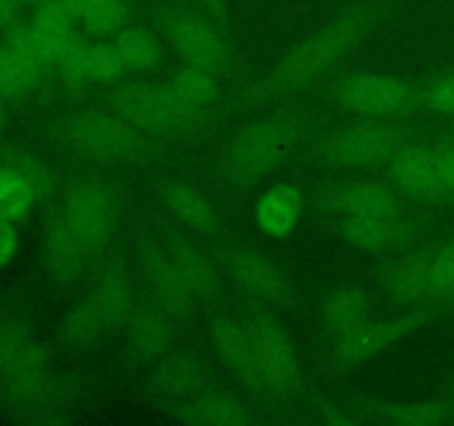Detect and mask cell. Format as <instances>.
<instances>
[{
  "label": "cell",
  "mask_w": 454,
  "mask_h": 426,
  "mask_svg": "<svg viewBox=\"0 0 454 426\" xmlns=\"http://www.w3.org/2000/svg\"><path fill=\"white\" fill-rule=\"evenodd\" d=\"M390 7L393 0H357L346 7L288 49L270 74L251 89L248 98L255 102L275 100L313 84L364 43L388 18Z\"/></svg>",
  "instance_id": "6da1fadb"
},
{
  "label": "cell",
  "mask_w": 454,
  "mask_h": 426,
  "mask_svg": "<svg viewBox=\"0 0 454 426\" xmlns=\"http://www.w3.org/2000/svg\"><path fill=\"white\" fill-rule=\"evenodd\" d=\"M324 207L337 216L344 238L359 248L381 251L406 235L397 198L380 182L357 180L335 186L324 195Z\"/></svg>",
  "instance_id": "7a4b0ae2"
},
{
  "label": "cell",
  "mask_w": 454,
  "mask_h": 426,
  "mask_svg": "<svg viewBox=\"0 0 454 426\" xmlns=\"http://www.w3.org/2000/svg\"><path fill=\"white\" fill-rule=\"evenodd\" d=\"M253 342V375L251 393L264 402H288L300 390L301 367L295 340L282 320L266 311L247 318Z\"/></svg>",
  "instance_id": "3957f363"
},
{
  "label": "cell",
  "mask_w": 454,
  "mask_h": 426,
  "mask_svg": "<svg viewBox=\"0 0 454 426\" xmlns=\"http://www.w3.org/2000/svg\"><path fill=\"white\" fill-rule=\"evenodd\" d=\"M297 124L293 115L279 114L239 129L222 154L226 180L235 186H248L273 171L295 145Z\"/></svg>",
  "instance_id": "277c9868"
},
{
  "label": "cell",
  "mask_w": 454,
  "mask_h": 426,
  "mask_svg": "<svg viewBox=\"0 0 454 426\" xmlns=\"http://www.w3.org/2000/svg\"><path fill=\"white\" fill-rule=\"evenodd\" d=\"M133 306H136L133 278L122 266H111L96 280L91 291L67 313L62 322V335L71 344H93L109 335L115 327H122Z\"/></svg>",
  "instance_id": "5b68a950"
},
{
  "label": "cell",
  "mask_w": 454,
  "mask_h": 426,
  "mask_svg": "<svg viewBox=\"0 0 454 426\" xmlns=\"http://www.w3.org/2000/svg\"><path fill=\"white\" fill-rule=\"evenodd\" d=\"M105 109L114 111L145 136H180L202 120L182 105L171 84L127 83L105 96Z\"/></svg>",
  "instance_id": "8992f818"
},
{
  "label": "cell",
  "mask_w": 454,
  "mask_h": 426,
  "mask_svg": "<svg viewBox=\"0 0 454 426\" xmlns=\"http://www.w3.org/2000/svg\"><path fill=\"white\" fill-rule=\"evenodd\" d=\"M60 138L69 149L105 164H127L142 160L149 151L145 133L109 109H89L62 122Z\"/></svg>",
  "instance_id": "52a82bcc"
},
{
  "label": "cell",
  "mask_w": 454,
  "mask_h": 426,
  "mask_svg": "<svg viewBox=\"0 0 454 426\" xmlns=\"http://www.w3.org/2000/svg\"><path fill=\"white\" fill-rule=\"evenodd\" d=\"M403 145V133L395 124L364 120L335 129L324 138L322 158L340 169H371L388 164Z\"/></svg>",
  "instance_id": "ba28073f"
},
{
  "label": "cell",
  "mask_w": 454,
  "mask_h": 426,
  "mask_svg": "<svg viewBox=\"0 0 454 426\" xmlns=\"http://www.w3.org/2000/svg\"><path fill=\"white\" fill-rule=\"evenodd\" d=\"M162 31L189 67H198L213 75H222L231 67L224 36L204 13L186 7L167 9L162 13Z\"/></svg>",
  "instance_id": "9c48e42d"
},
{
  "label": "cell",
  "mask_w": 454,
  "mask_h": 426,
  "mask_svg": "<svg viewBox=\"0 0 454 426\" xmlns=\"http://www.w3.org/2000/svg\"><path fill=\"white\" fill-rule=\"evenodd\" d=\"M67 229L96 257L105 251L118 225V198L105 180H87L75 186L60 211Z\"/></svg>",
  "instance_id": "30bf717a"
},
{
  "label": "cell",
  "mask_w": 454,
  "mask_h": 426,
  "mask_svg": "<svg viewBox=\"0 0 454 426\" xmlns=\"http://www.w3.org/2000/svg\"><path fill=\"white\" fill-rule=\"evenodd\" d=\"M388 173L399 191L415 198H454V146L428 149L403 145L390 158Z\"/></svg>",
  "instance_id": "8fae6325"
},
{
  "label": "cell",
  "mask_w": 454,
  "mask_h": 426,
  "mask_svg": "<svg viewBox=\"0 0 454 426\" xmlns=\"http://www.w3.org/2000/svg\"><path fill=\"white\" fill-rule=\"evenodd\" d=\"M337 100L368 118H397L417 109L424 93L393 74L346 75L335 89Z\"/></svg>",
  "instance_id": "7c38bea8"
},
{
  "label": "cell",
  "mask_w": 454,
  "mask_h": 426,
  "mask_svg": "<svg viewBox=\"0 0 454 426\" xmlns=\"http://www.w3.org/2000/svg\"><path fill=\"white\" fill-rule=\"evenodd\" d=\"M430 313H433V309L428 304H424L412 306V309L397 315V318H368L366 322L359 324L353 331L341 333L335 344V351H333L335 364L341 368H350L375 358L381 351L390 349L399 340H403L412 331H417L430 318Z\"/></svg>",
  "instance_id": "4fadbf2b"
},
{
  "label": "cell",
  "mask_w": 454,
  "mask_h": 426,
  "mask_svg": "<svg viewBox=\"0 0 454 426\" xmlns=\"http://www.w3.org/2000/svg\"><path fill=\"white\" fill-rule=\"evenodd\" d=\"M176 342L173 313L162 304L133 306L122 324V355L136 367L158 362Z\"/></svg>",
  "instance_id": "5bb4252c"
},
{
  "label": "cell",
  "mask_w": 454,
  "mask_h": 426,
  "mask_svg": "<svg viewBox=\"0 0 454 426\" xmlns=\"http://www.w3.org/2000/svg\"><path fill=\"white\" fill-rule=\"evenodd\" d=\"M229 273L235 287L269 309H284L293 302L291 280L278 262L255 248L235 253L229 262Z\"/></svg>",
  "instance_id": "9a60e30c"
},
{
  "label": "cell",
  "mask_w": 454,
  "mask_h": 426,
  "mask_svg": "<svg viewBox=\"0 0 454 426\" xmlns=\"http://www.w3.org/2000/svg\"><path fill=\"white\" fill-rule=\"evenodd\" d=\"M381 288L399 306H424L433 296V253H408L381 273Z\"/></svg>",
  "instance_id": "2e32d148"
},
{
  "label": "cell",
  "mask_w": 454,
  "mask_h": 426,
  "mask_svg": "<svg viewBox=\"0 0 454 426\" xmlns=\"http://www.w3.org/2000/svg\"><path fill=\"white\" fill-rule=\"evenodd\" d=\"M151 386L160 398L184 404L211 389V375L207 367L193 355L171 353L155 362Z\"/></svg>",
  "instance_id": "e0dca14e"
},
{
  "label": "cell",
  "mask_w": 454,
  "mask_h": 426,
  "mask_svg": "<svg viewBox=\"0 0 454 426\" xmlns=\"http://www.w3.org/2000/svg\"><path fill=\"white\" fill-rule=\"evenodd\" d=\"M142 275H145L146 284L153 291V297L158 304L171 311L173 315H184L198 309V302L191 296L189 288L180 280L177 271L173 269L171 260H168L167 251L162 247V240H153L142 248L140 256Z\"/></svg>",
  "instance_id": "ac0fdd59"
},
{
  "label": "cell",
  "mask_w": 454,
  "mask_h": 426,
  "mask_svg": "<svg viewBox=\"0 0 454 426\" xmlns=\"http://www.w3.org/2000/svg\"><path fill=\"white\" fill-rule=\"evenodd\" d=\"M65 80L75 84L87 83H111L127 71L118 47L111 40L84 43L80 40L56 67Z\"/></svg>",
  "instance_id": "d6986e66"
},
{
  "label": "cell",
  "mask_w": 454,
  "mask_h": 426,
  "mask_svg": "<svg viewBox=\"0 0 454 426\" xmlns=\"http://www.w3.org/2000/svg\"><path fill=\"white\" fill-rule=\"evenodd\" d=\"M211 349L226 368H231L235 377L247 389H251L253 375H255V362H253V342L248 333L247 318H226L215 320L211 327Z\"/></svg>",
  "instance_id": "ffe728a7"
},
{
  "label": "cell",
  "mask_w": 454,
  "mask_h": 426,
  "mask_svg": "<svg viewBox=\"0 0 454 426\" xmlns=\"http://www.w3.org/2000/svg\"><path fill=\"white\" fill-rule=\"evenodd\" d=\"M180 417L191 424H213V426H239L255 422L253 408L238 395L224 390L208 389L198 398L180 404Z\"/></svg>",
  "instance_id": "44dd1931"
},
{
  "label": "cell",
  "mask_w": 454,
  "mask_h": 426,
  "mask_svg": "<svg viewBox=\"0 0 454 426\" xmlns=\"http://www.w3.org/2000/svg\"><path fill=\"white\" fill-rule=\"evenodd\" d=\"M162 247L184 287L195 297L198 306H202L213 296L217 284L211 260L184 238H164Z\"/></svg>",
  "instance_id": "7402d4cb"
},
{
  "label": "cell",
  "mask_w": 454,
  "mask_h": 426,
  "mask_svg": "<svg viewBox=\"0 0 454 426\" xmlns=\"http://www.w3.org/2000/svg\"><path fill=\"white\" fill-rule=\"evenodd\" d=\"M160 195L167 207L176 213V217H180L189 229L198 231V233H215L220 226L217 209L195 186L167 180L160 185Z\"/></svg>",
  "instance_id": "603a6c76"
},
{
  "label": "cell",
  "mask_w": 454,
  "mask_h": 426,
  "mask_svg": "<svg viewBox=\"0 0 454 426\" xmlns=\"http://www.w3.org/2000/svg\"><path fill=\"white\" fill-rule=\"evenodd\" d=\"M301 216V193L291 185H275L266 191L255 207L260 229L269 238H284L295 229Z\"/></svg>",
  "instance_id": "cb8c5ba5"
},
{
  "label": "cell",
  "mask_w": 454,
  "mask_h": 426,
  "mask_svg": "<svg viewBox=\"0 0 454 426\" xmlns=\"http://www.w3.org/2000/svg\"><path fill=\"white\" fill-rule=\"evenodd\" d=\"M47 256L51 271L62 280H75L98 260V257L93 256V253L89 251L69 229H67V225L60 217H56L53 226L49 229Z\"/></svg>",
  "instance_id": "d4e9b609"
},
{
  "label": "cell",
  "mask_w": 454,
  "mask_h": 426,
  "mask_svg": "<svg viewBox=\"0 0 454 426\" xmlns=\"http://www.w3.org/2000/svg\"><path fill=\"white\" fill-rule=\"evenodd\" d=\"M322 315L326 327L335 331L337 335H341V333L353 331L371 318V300L359 287L346 284V287L335 288L326 297Z\"/></svg>",
  "instance_id": "484cf974"
},
{
  "label": "cell",
  "mask_w": 454,
  "mask_h": 426,
  "mask_svg": "<svg viewBox=\"0 0 454 426\" xmlns=\"http://www.w3.org/2000/svg\"><path fill=\"white\" fill-rule=\"evenodd\" d=\"M171 89L176 91V96L180 98L182 105L189 106L202 122L211 115V111L215 109L217 102H220L217 75L198 69V67L186 65L184 69L171 80Z\"/></svg>",
  "instance_id": "4316f807"
},
{
  "label": "cell",
  "mask_w": 454,
  "mask_h": 426,
  "mask_svg": "<svg viewBox=\"0 0 454 426\" xmlns=\"http://www.w3.org/2000/svg\"><path fill=\"white\" fill-rule=\"evenodd\" d=\"M35 198L38 193L34 185L20 169L12 162L0 164V220H22L31 211Z\"/></svg>",
  "instance_id": "83f0119b"
},
{
  "label": "cell",
  "mask_w": 454,
  "mask_h": 426,
  "mask_svg": "<svg viewBox=\"0 0 454 426\" xmlns=\"http://www.w3.org/2000/svg\"><path fill=\"white\" fill-rule=\"evenodd\" d=\"M115 47H118L120 58H122L124 67L131 71H145L158 65L160 60V44L142 27H124L118 36H115Z\"/></svg>",
  "instance_id": "f1b7e54d"
},
{
  "label": "cell",
  "mask_w": 454,
  "mask_h": 426,
  "mask_svg": "<svg viewBox=\"0 0 454 426\" xmlns=\"http://www.w3.org/2000/svg\"><path fill=\"white\" fill-rule=\"evenodd\" d=\"M40 74V67L27 60L22 53L9 47L7 43L0 47V91L7 98L22 96L31 84L35 83Z\"/></svg>",
  "instance_id": "f546056e"
},
{
  "label": "cell",
  "mask_w": 454,
  "mask_h": 426,
  "mask_svg": "<svg viewBox=\"0 0 454 426\" xmlns=\"http://www.w3.org/2000/svg\"><path fill=\"white\" fill-rule=\"evenodd\" d=\"M380 420L390 424H442L450 422V408L446 402L402 404V406L386 408Z\"/></svg>",
  "instance_id": "4dcf8cb0"
},
{
  "label": "cell",
  "mask_w": 454,
  "mask_h": 426,
  "mask_svg": "<svg viewBox=\"0 0 454 426\" xmlns=\"http://www.w3.org/2000/svg\"><path fill=\"white\" fill-rule=\"evenodd\" d=\"M433 296L439 302H454V244L433 253Z\"/></svg>",
  "instance_id": "1f68e13d"
},
{
  "label": "cell",
  "mask_w": 454,
  "mask_h": 426,
  "mask_svg": "<svg viewBox=\"0 0 454 426\" xmlns=\"http://www.w3.org/2000/svg\"><path fill=\"white\" fill-rule=\"evenodd\" d=\"M424 102L439 114H454V74L434 80L424 91Z\"/></svg>",
  "instance_id": "d6a6232c"
},
{
  "label": "cell",
  "mask_w": 454,
  "mask_h": 426,
  "mask_svg": "<svg viewBox=\"0 0 454 426\" xmlns=\"http://www.w3.org/2000/svg\"><path fill=\"white\" fill-rule=\"evenodd\" d=\"M18 248H20V233H18L16 225L9 220H0V269L16 257Z\"/></svg>",
  "instance_id": "836d02e7"
},
{
  "label": "cell",
  "mask_w": 454,
  "mask_h": 426,
  "mask_svg": "<svg viewBox=\"0 0 454 426\" xmlns=\"http://www.w3.org/2000/svg\"><path fill=\"white\" fill-rule=\"evenodd\" d=\"M20 13V0H0V31L9 29Z\"/></svg>",
  "instance_id": "e575fe53"
},
{
  "label": "cell",
  "mask_w": 454,
  "mask_h": 426,
  "mask_svg": "<svg viewBox=\"0 0 454 426\" xmlns=\"http://www.w3.org/2000/svg\"><path fill=\"white\" fill-rule=\"evenodd\" d=\"M204 4H207V7L211 9V13H215L217 18L224 13V0H204Z\"/></svg>",
  "instance_id": "d590c367"
},
{
  "label": "cell",
  "mask_w": 454,
  "mask_h": 426,
  "mask_svg": "<svg viewBox=\"0 0 454 426\" xmlns=\"http://www.w3.org/2000/svg\"><path fill=\"white\" fill-rule=\"evenodd\" d=\"M4 98H7V96L0 91V124H3V120H4Z\"/></svg>",
  "instance_id": "8d00e7d4"
}]
</instances>
